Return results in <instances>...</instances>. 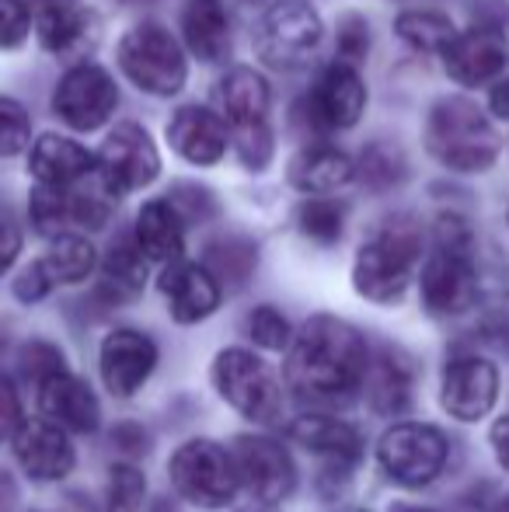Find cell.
I'll list each match as a JSON object with an SVG mask.
<instances>
[{"label":"cell","mask_w":509,"mask_h":512,"mask_svg":"<svg viewBox=\"0 0 509 512\" xmlns=\"http://www.w3.org/2000/svg\"><path fill=\"white\" fill-rule=\"evenodd\" d=\"M370 366L367 338L349 321L318 314L300 328L286 359V380L304 405L332 408L363 387Z\"/></svg>","instance_id":"1"},{"label":"cell","mask_w":509,"mask_h":512,"mask_svg":"<svg viewBox=\"0 0 509 512\" xmlns=\"http://www.w3.org/2000/svg\"><path fill=\"white\" fill-rule=\"evenodd\" d=\"M168 478L175 492L199 509L231 506L241 488L234 457L210 439H189V443L178 446L168 464Z\"/></svg>","instance_id":"7"},{"label":"cell","mask_w":509,"mask_h":512,"mask_svg":"<svg viewBox=\"0 0 509 512\" xmlns=\"http://www.w3.org/2000/svg\"><path fill=\"white\" fill-rule=\"evenodd\" d=\"M356 178V161L328 143H307L290 161V185L307 196H332Z\"/></svg>","instance_id":"22"},{"label":"cell","mask_w":509,"mask_h":512,"mask_svg":"<svg viewBox=\"0 0 509 512\" xmlns=\"http://www.w3.org/2000/svg\"><path fill=\"white\" fill-rule=\"evenodd\" d=\"M475 25L499 28V32H506V25H509V0H482V4L475 7Z\"/></svg>","instance_id":"46"},{"label":"cell","mask_w":509,"mask_h":512,"mask_svg":"<svg viewBox=\"0 0 509 512\" xmlns=\"http://www.w3.org/2000/svg\"><path fill=\"white\" fill-rule=\"evenodd\" d=\"M119 70L150 98H171L189 81V60L175 35L157 21H140L119 39Z\"/></svg>","instance_id":"5"},{"label":"cell","mask_w":509,"mask_h":512,"mask_svg":"<svg viewBox=\"0 0 509 512\" xmlns=\"http://www.w3.org/2000/svg\"><path fill=\"white\" fill-rule=\"evenodd\" d=\"M443 408L457 422H478L499 398V370L482 356H461L443 373Z\"/></svg>","instance_id":"15"},{"label":"cell","mask_w":509,"mask_h":512,"mask_svg":"<svg viewBox=\"0 0 509 512\" xmlns=\"http://www.w3.org/2000/svg\"><path fill=\"white\" fill-rule=\"evenodd\" d=\"M248 512H255V509H248Z\"/></svg>","instance_id":"55"},{"label":"cell","mask_w":509,"mask_h":512,"mask_svg":"<svg viewBox=\"0 0 509 512\" xmlns=\"http://www.w3.org/2000/svg\"><path fill=\"white\" fill-rule=\"evenodd\" d=\"M35 387H39V408L49 422L63 425V429H70V432L98 429V398L81 377L60 370Z\"/></svg>","instance_id":"20"},{"label":"cell","mask_w":509,"mask_h":512,"mask_svg":"<svg viewBox=\"0 0 509 512\" xmlns=\"http://www.w3.org/2000/svg\"><path fill=\"white\" fill-rule=\"evenodd\" d=\"M213 384L220 398L255 425H272L283 415V387L262 356L248 349H224L213 359Z\"/></svg>","instance_id":"6"},{"label":"cell","mask_w":509,"mask_h":512,"mask_svg":"<svg viewBox=\"0 0 509 512\" xmlns=\"http://www.w3.org/2000/svg\"><path fill=\"white\" fill-rule=\"evenodd\" d=\"M440 56L450 81H457L461 88H482V84L503 77L509 63V42L499 28L471 25L468 32H457Z\"/></svg>","instance_id":"14"},{"label":"cell","mask_w":509,"mask_h":512,"mask_svg":"<svg viewBox=\"0 0 509 512\" xmlns=\"http://www.w3.org/2000/svg\"><path fill=\"white\" fill-rule=\"evenodd\" d=\"M164 199L178 209V216H182L185 223H196V220L203 223V220H213V216H217V199H213V192L196 182L171 185V192Z\"/></svg>","instance_id":"40"},{"label":"cell","mask_w":509,"mask_h":512,"mask_svg":"<svg viewBox=\"0 0 509 512\" xmlns=\"http://www.w3.org/2000/svg\"><path fill=\"white\" fill-rule=\"evenodd\" d=\"M21 373H25L28 380H35V384H42L46 377H53V373L67 370V359H63V352L56 349V345L49 342H28L25 349H21Z\"/></svg>","instance_id":"42"},{"label":"cell","mask_w":509,"mask_h":512,"mask_svg":"<svg viewBox=\"0 0 509 512\" xmlns=\"http://www.w3.org/2000/svg\"><path fill=\"white\" fill-rule=\"evenodd\" d=\"M492 450H496L499 464L509 471V415L492 425Z\"/></svg>","instance_id":"48"},{"label":"cell","mask_w":509,"mask_h":512,"mask_svg":"<svg viewBox=\"0 0 509 512\" xmlns=\"http://www.w3.org/2000/svg\"><path fill=\"white\" fill-rule=\"evenodd\" d=\"M119 88L116 77L98 63H77L56 81L53 91V115L63 126L77 133H95L116 115Z\"/></svg>","instance_id":"10"},{"label":"cell","mask_w":509,"mask_h":512,"mask_svg":"<svg viewBox=\"0 0 509 512\" xmlns=\"http://www.w3.org/2000/svg\"><path fill=\"white\" fill-rule=\"evenodd\" d=\"M161 293L178 324H199L220 307V283L206 265L175 258L161 272Z\"/></svg>","instance_id":"19"},{"label":"cell","mask_w":509,"mask_h":512,"mask_svg":"<svg viewBox=\"0 0 509 512\" xmlns=\"http://www.w3.org/2000/svg\"><path fill=\"white\" fill-rule=\"evenodd\" d=\"M182 39L203 63H224L231 56V18L220 0H189L182 11Z\"/></svg>","instance_id":"24"},{"label":"cell","mask_w":509,"mask_h":512,"mask_svg":"<svg viewBox=\"0 0 509 512\" xmlns=\"http://www.w3.org/2000/svg\"><path fill=\"white\" fill-rule=\"evenodd\" d=\"M14 457L35 481H60L74 471V446L63 425L49 418L21 422V429L14 432Z\"/></svg>","instance_id":"18"},{"label":"cell","mask_w":509,"mask_h":512,"mask_svg":"<svg viewBox=\"0 0 509 512\" xmlns=\"http://www.w3.org/2000/svg\"><path fill=\"white\" fill-rule=\"evenodd\" d=\"M290 436L297 439L300 446H307L311 453H321L328 460H339V464H356L363 453L360 432L353 429L349 422L335 415H300L297 422L290 425Z\"/></svg>","instance_id":"27"},{"label":"cell","mask_w":509,"mask_h":512,"mask_svg":"<svg viewBox=\"0 0 509 512\" xmlns=\"http://www.w3.org/2000/svg\"><path fill=\"white\" fill-rule=\"evenodd\" d=\"M11 502H14V481H11V474L0 471V512L11 509Z\"/></svg>","instance_id":"50"},{"label":"cell","mask_w":509,"mask_h":512,"mask_svg":"<svg viewBox=\"0 0 509 512\" xmlns=\"http://www.w3.org/2000/svg\"><path fill=\"white\" fill-rule=\"evenodd\" d=\"M28 216H32V227L42 237H60L70 227V192L63 185H42L28 199Z\"/></svg>","instance_id":"34"},{"label":"cell","mask_w":509,"mask_h":512,"mask_svg":"<svg viewBox=\"0 0 509 512\" xmlns=\"http://www.w3.org/2000/svg\"><path fill=\"white\" fill-rule=\"evenodd\" d=\"M321 18L304 0H279L265 11L255 32V49L269 67L300 70L321 46Z\"/></svg>","instance_id":"8"},{"label":"cell","mask_w":509,"mask_h":512,"mask_svg":"<svg viewBox=\"0 0 509 512\" xmlns=\"http://www.w3.org/2000/svg\"><path fill=\"white\" fill-rule=\"evenodd\" d=\"M363 384H367L374 408L384 411V415L387 411H405L408 401H412V370L398 352H387L377 363H370Z\"/></svg>","instance_id":"28"},{"label":"cell","mask_w":509,"mask_h":512,"mask_svg":"<svg viewBox=\"0 0 509 512\" xmlns=\"http://www.w3.org/2000/svg\"><path fill=\"white\" fill-rule=\"evenodd\" d=\"M32 35V7L25 0H0V49H18Z\"/></svg>","instance_id":"43"},{"label":"cell","mask_w":509,"mask_h":512,"mask_svg":"<svg viewBox=\"0 0 509 512\" xmlns=\"http://www.w3.org/2000/svg\"><path fill=\"white\" fill-rule=\"evenodd\" d=\"M126 7H143V4H154V0H123Z\"/></svg>","instance_id":"53"},{"label":"cell","mask_w":509,"mask_h":512,"mask_svg":"<svg viewBox=\"0 0 509 512\" xmlns=\"http://www.w3.org/2000/svg\"><path fill=\"white\" fill-rule=\"evenodd\" d=\"M297 227L318 244H335L346 230V206L328 196H311L297 209Z\"/></svg>","instance_id":"33"},{"label":"cell","mask_w":509,"mask_h":512,"mask_svg":"<svg viewBox=\"0 0 509 512\" xmlns=\"http://www.w3.org/2000/svg\"><path fill=\"white\" fill-rule=\"evenodd\" d=\"M39 262L56 286H74V283H84V279L95 272L98 255H95V248H91L88 237L60 234V237H53V244H49V251L39 258Z\"/></svg>","instance_id":"29"},{"label":"cell","mask_w":509,"mask_h":512,"mask_svg":"<svg viewBox=\"0 0 509 512\" xmlns=\"http://www.w3.org/2000/svg\"><path fill=\"white\" fill-rule=\"evenodd\" d=\"M21 255V234L7 223H0V276L14 265V258Z\"/></svg>","instance_id":"47"},{"label":"cell","mask_w":509,"mask_h":512,"mask_svg":"<svg viewBox=\"0 0 509 512\" xmlns=\"http://www.w3.org/2000/svg\"><path fill=\"white\" fill-rule=\"evenodd\" d=\"M217 105H220V115H224L227 129L269 122V84H265V77L252 67H234L220 77Z\"/></svg>","instance_id":"25"},{"label":"cell","mask_w":509,"mask_h":512,"mask_svg":"<svg viewBox=\"0 0 509 512\" xmlns=\"http://www.w3.org/2000/svg\"><path fill=\"white\" fill-rule=\"evenodd\" d=\"M304 119L314 133H339V129H353L360 122L363 108H367V84H363L360 70L353 63L335 60L332 67L321 70L314 81L311 95L304 102Z\"/></svg>","instance_id":"12"},{"label":"cell","mask_w":509,"mask_h":512,"mask_svg":"<svg viewBox=\"0 0 509 512\" xmlns=\"http://www.w3.org/2000/svg\"><path fill=\"white\" fill-rule=\"evenodd\" d=\"M143 492H147V481H143L140 467L116 464L109 471V509L105 512H140Z\"/></svg>","instance_id":"38"},{"label":"cell","mask_w":509,"mask_h":512,"mask_svg":"<svg viewBox=\"0 0 509 512\" xmlns=\"http://www.w3.org/2000/svg\"><path fill=\"white\" fill-rule=\"evenodd\" d=\"M32 147V119L25 105L0 95V157H18Z\"/></svg>","instance_id":"37"},{"label":"cell","mask_w":509,"mask_h":512,"mask_svg":"<svg viewBox=\"0 0 509 512\" xmlns=\"http://www.w3.org/2000/svg\"><path fill=\"white\" fill-rule=\"evenodd\" d=\"M154 366H157V345L143 331L116 328L105 335L98 370H102L105 387L116 398H129V394L140 391L150 373H154Z\"/></svg>","instance_id":"17"},{"label":"cell","mask_w":509,"mask_h":512,"mask_svg":"<svg viewBox=\"0 0 509 512\" xmlns=\"http://www.w3.org/2000/svg\"><path fill=\"white\" fill-rule=\"evenodd\" d=\"M258 248L245 237H220L206 248V269L217 276V283L227 286H245L248 276L255 272Z\"/></svg>","instance_id":"32"},{"label":"cell","mask_w":509,"mask_h":512,"mask_svg":"<svg viewBox=\"0 0 509 512\" xmlns=\"http://www.w3.org/2000/svg\"><path fill=\"white\" fill-rule=\"evenodd\" d=\"M231 147L248 171H265L272 164V154H276L269 122H255V126L231 129Z\"/></svg>","instance_id":"36"},{"label":"cell","mask_w":509,"mask_h":512,"mask_svg":"<svg viewBox=\"0 0 509 512\" xmlns=\"http://www.w3.org/2000/svg\"><path fill=\"white\" fill-rule=\"evenodd\" d=\"M426 150L457 175H485L496 164L503 140L489 115L471 98L447 95L426 115Z\"/></svg>","instance_id":"3"},{"label":"cell","mask_w":509,"mask_h":512,"mask_svg":"<svg viewBox=\"0 0 509 512\" xmlns=\"http://www.w3.org/2000/svg\"><path fill=\"white\" fill-rule=\"evenodd\" d=\"M394 35L415 53H443L457 35V28L440 11H405L394 18Z\"/></svg>","instance_id":"31"},{"label":"cell","mask_w":509,"mask_h":512,"mask_svg":"<svg viewBox=\"0 0 509 512\" xmlns=\"http://www.w3.org/2000/svg\"><path fill=\"white\" fill-rule=\"evenodd\" d=\"M95 175L116 199L147 189L161 175V154L140 122H119L105 136V143L95 154Z\"/></svg>","instance_id":"9"},{"label":"cell","mask_w":509,"mask_h":512,"mask_svg":"<svg viewBox=\"0 0 509 512\" xmlns=\"http://www.w3.org/2000/svg\"><path fill=\"white\" fill-rule=\"evenodd\" d=\"M133 241L140 244V251L150 262H175L182 258L185 248V220L178 216V209L168 199H150L136 213V230Z\"/></svg>","instance_id":"26"},{"label":"cell","mask_w":509,"mask_h":512,"mask_svg":"<svg viewBox=\"0 0 509 512\" xmlns=\"http://www.w3.org/2000/svg\"><path fill=\"white\" fill-rule=\"evenodd\" d=\"M28 171L42 185H63V189H70V185H77L81 178H88L95 171V154H88V147H81L70 136L42 133L28 147Z\"/></svg>","instance_id":"21"},{"label":"cell","mask_w":509,"mask_h":512,"mask_svg":"<svg viewBox=\"0 0 509 512\" xmlns=\"http://www.w3.org/2000/svg\"><path fill=\"white\" fill-rule=\"evenodd\" d=\"M489 512H509V495H506V499H499Z\"/></svg>","instance_id":"52"},{"label":"cell","mask_w":509,"mask_h":512,"mask_svg":"<svg viewBox=\"0 0 509 512\" xmlns=\"http://www.w3.org/2000/svg\"><path fill=\"white\" fill-rule=\"evenodd\" d=\"M53 286L56 283L49 279V272L42 269V262H32L18 279H14V297H18L21 304H39V300L49 297Z\"/></svg>","instance_id":"44"},{"label":"cell","mask_w":509,"mask_h":512,"mask_svg":"<svg viewBox=\"0 0 509 512\" xmlns=\"http://www.w3.org/2000/svg\"><path fill=\"white\" fill-rule=\"evenodd\" d=\"M248 335H252L255 345H262V349L279 352L290 345V321H286L276 307H255L252 317H248Z\"/></svg>","instance_id":"41"},{"label":"cell","mask_w":509,"mask_h":512,"mask_svg":"<svg viewBox=\"0 0 509 512\" xmlns=\"http://www.w3.org/2000/svg\"><path fill=\"white\" fill-rule=\"evenodd\" d=\"M422 227L412 216L387 220L360 251L353 265V286L374 304H398L422 262Z\"/></svg>","instance_id":"4"},{"label":"cell","mask_w":509,"mask_h":512,"mask_svg":"<svg viewBox=\"0 0 509 512\" xmlns=\"http://www.w3.org/2000/svg\"><path fill=\"white\" fill-rule=\"evenodd\" d=\"M335 53L342 63H353L360 67L370 53V21L363 14L349 11L339 18V32H335Z\"/></svg>","instance_id":"39"},{"label":"cell","mask_w":509,"mask_h":512,"mask_svg":"<svg viewBox=\"0 0 509 512\" xmlns=\"http://www.w3.org/2000/svg\"><path fill=\"white\" fill-rule=\"evenodd\" d=\"M489 108H492V115H499V119H509V77L506 81H492Z\"/></svg>","instance_id":"49"},{"label":"cell","mask_w":509,"mask_h":512,"mask_svg":"<svg viewBox=\"0 0 509 512\" xmlns=\"http://www.w3.org/2000/svg\"><path fill=\"white\" fill-rule=\"evenodd\" d=\"M422 304L436 317H457L475 307L478 269L475 234L454 213H443L433 230V255L422 265Z\"/></svg>","instance_id":"2"},{"label":"cell","mask_w":509,"mask_h":512,"mask_svg":"<svg viewBox=\"0 0 509 512\" xmlns=\"http://www.w3.org/2000/svg\"><path fill=\"white\" fill-rule=\"evenodd\" d=\"M168 143L178 157L196 168H213L224 161L231 147V129L220 112H210L203 105H182L168 119Z\"/></svg>","instance_id":"16"},{"label":"cell","mask_w":509,"mask_h":512,"mask_svg":"<svg viewBox=\"0 0 509 512\" xmlns=\"http://www.w3.org/2000/svg\"><path fill=\"white\" fill-rule=\"evenodd\" d=\"M356 171H363L367 185H374V189H391V185H398L401 178H405V157H401V150L391 147V143H370V147L363 150L360 168Z\"/></svg>","instance_id":"35"},{"label":"cell","mask_w":509,"mask_h":512,"mask_svg":"<svg viewBox=\"0 0 509 512\" xmlns=\"http://www.w3.org/2000/svg\"><path fill=\"white\" fill-rule=\"evenodd\" d=\"M391 512H436V509H426V506H408V502H398V506H391Z\"/></svg>","instance_id":"51"},{"label":"cell","mask_w":509,"mask_h":512,"mask_svg":"<svg viewBox=\"0 0 509 512\" xmlns=\"http://www.w3.org/2000/svg\"><path fill=\"white\" fill-rule=\"evenodd\" d=\"M248 4H279V0H248Z\"/></svg>","instance_id":"54"},{"label":"cell","mask_w":509,"mask_h":512,"mask_svg":"<svg viewBox=\"0 0 509 512\" xmlns=\"http://www.w3.org/2000/svg\"><path fill=\"white\" fill-rule=\"evenodd\" d=\"M377 460L398 485H429L447 464V436L426 422L391 425L377 443Z\"/></svg>","instance_id":"11"},{"label":"cell","mask_w":509,"mask_h":512,"mask_svg":"<svg viewBox=\"0 0 509 512\" xmlns=\"http://www.w3.org/2000/svg\"><path fill=\"white\" fill-rule=\"evenodd\" d=\"M28 7H32V28L42 49L67 56L84 46L91 32V11L84 7V0H32Z\"/></svg>","instance_id":"23"},{"label":"cell","mask_w":509,"mask_h":512,"mask_svg":"<svg viewBox=\"0 0 509 512\" xmlns=\"http://www.w3.org/2000/svg\"><path fill=\"white\" fill-rule=\"evenodd\" d=\"M21 429V405L14 384L7 377H0V439H14V432Z\"/></svg>","instance_id":"45"},{"label":"cell","mask_w":509,"mask_h":512,"mask_svg":"<svg viewBox=\"0 0 509 512\" xmlns=\"http://www.w3.org/2000/svg\"><path fill=\"white\" fill-rule=\"evenodd\" d=\"M136 241H119L109 248L102 265V293L112 300H133L147 283V262Z\"/></svg>","instance_id":"30"},{"label":"cell","mask_w":509,"mask_h":512,"mask_svg":"<svg viewBox=\"0 0 509 512\" xmlns=\"http://www.w3.org/2000/svg\"><path fill=\"white\" fill-rule=\"evenodd\" d=\"M231 457L234 467H238V481L262 506L283 502L297 485V467H293L286 446L269 436H241L234 443Z\"/></svg>","instance_id":"13"}]
</instances>
